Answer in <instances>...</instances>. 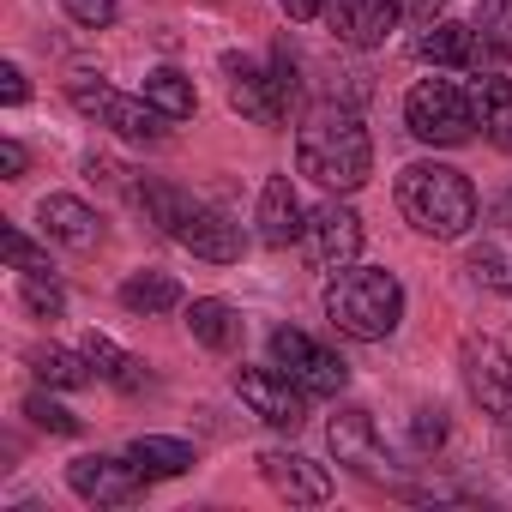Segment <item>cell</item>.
<instances>
[{"label":"cell","mask_w":512,"mask_h":512,"mask_svg":"<svg viewBox=\"0 0 512 512\" xmlns=\"http://www.w3.org/2000/svg\"><path fill=\"white\" fill-rule=\"evenodd\" d=\"M253 223H260V241H266V247H290V241H302L308 211H302L290 175H272V181L260 187V211H253Z\"/></svg>","instance_id":"obj_17"},{"label":"cell","mask_w":512,"mask_h":512,"mask_svg":"<svg viewBox=\"0 0 512 512\" xmlns=\"http://www.w3.org/2000/svg\"><path fill=\"white\" fill-rule=\"evenodd\" d=\"M139 205H145V217L169 241H181L193 253V260H211V266H235L241 260V223H229L217 205L193 199L187 187H175V181H139Z\"/></svg>","instance_id":"obj_2"},{"label":"cell","mask_w":512,"mask_h":512,"mask_svg":"<svg viewBox=\"0 0 512 512\" xmlns=\"http://www.w3.org/2000/svg\"><path fill=\"white\" fill-rule=\"evenodd\" d=\"M320 302H326V320L344 338H356V344H380L404 320V284L386 266H344V272H332Z\"/></svg>","instance_id":"obj_4"},{"label":"cell","mask_w":512,"mask_h":512,"mask_svg":"<svg viewBox=\"0 0 512 512\" xmlns=\"http://www.w3.org/2000/svg\"><path fill=\"white\" fill-rule=\"evenodd\" d=\"M302 241H308V260L320 272H344V266H356V253H362V217L344 199H326V205L308 211Z\"/></svg>","instance_id":"obj_10"},{"label":"cell","mask_w":512,"mask_h":512,"mask_svg":"<svg viewBox=\"0 0 512 512\" xmlns=\"http://www.w3.org/2000/svg\"><path fill=\"white\" fill-rule=\"evenodd\" d=\"M31 374H37L43 386H55V392H73V386H91V380H97L91 356H85V350H61V344H37V350H31Z\"/></svg>","instance_id":"obj_23"},{"label":"cell","mask_w":512,"mask_h":512,"mask_svg":"<svg viewBox=\"0 0 512 512\" xmlns=\"http://www.w3.org/2000/svg\"><path fill=\"white\" fill-rule=\"evenodd\" d=\"M398 7H404L416 25H434V19H440V0H398Z\"/></svg>","instance_id":"obj_37"},{"label":"cell","mask_w":512,"mask_h":512,"mask_svg":"<svg viewBox=\"0 0 512 512\" xmlns=\"http://www.w3.org/2000/svg\"><path fill=\"white\" fill-rule=\"evenodd\" d=\"M272 362L308 392V398H338L344 386H350V368H344V356H332L320 338H308L302 326H278L272 332Z\"/></svg>","instance_id":"obj_6"},{"label":"cell","mask_w":512,"mask_h":512,"mask_svg":"<svg viewBox=\"0 0 512 512\" xmlns=\"http://www.w3.org/2000/svg\"><path fill=\"white\" fill-rule=\"evenodd\" d=\"M404 7L398 0H326V25L344 49H380L398 31Z\"/></svg>","instance_id":"obj_14"},{"label":"cell","mask_w":512,"mask_h":512,"mask_svg":"<svg viewBox=\"0 0 512 512\" xmlns=\"http://www.w3.org/2000/svg\"><path fill=\"white\" fill-rule=\"evenodd\" d=\"M25 416H31L43 434H79V416H73L67 404H55L49 392H31V398H25Z\"/></svg>","instance_id":"obj_28"},{"label":"cell","mask_w":512,"mask_h":512,"mask_svg":"<svg viewBox=\"0 0 512 512\" xmlns=\"http://www.w3.org/2000/svg\"><path fill=\"white\" fill-rule=\"evenodd\" d=\"M470 97H476V121H482V133L494 139V151L512 157V79L482 73V79L470 85Z\"/></svg>","instance_id":"obj_21"},{"label":"cell","mask_w":512,"mask_h":512,"mask_svg":"<svg viewBox=\"0 0 512 512\" xmlns=\"http://www.w3.org/2000/svg\"><path fill=\"white\" fill-rule=\"evenodd\" d=\"M296 163L308 181H320L326 193H356L374 175V139L362 127L356 109L344 103H320L308 109V121L296 127Z\"/></svg>","instance_id":"obj_1"},{"label":"cell","mask_w":512,"mask_h":512,"mask_svg":"<svg viewBox=\"0 0 512 512\" xmlns=\"http://www.w3.org/2000/svg\"><path fill=\"white\" fill-rule=\"evenodd\" d=\"M410 434H416V446H422V452H434V446L446 440V410H440V404H422V410H416V422H410Z\"/></svg>","instance_id":"obj_32"},{"label":"cell","mask_w":512,"mask_h":512,"mask_svg":"<svg viewBox=\"0 0 512 512\" xmlns=\"http://www.w3.org/2000/svg\"><path fill=\"white\" fill-rule=\"evenodd\" d=\"M61 13H67L73 25H85V31H109V25L121 19L115 0H61Z\"/></svg>","instance_id":"obj_30"},{"label":"cell","mask_w":512,"mask_h":512,"mask_svg":"<svg viewBox=\"0 0 512 512\" xmlns=\"http://www.w3.org/2000/svg\"><path fill=\"white\" fill-rule=\"evenodd\" d=\"M19 296H25V308L37 320H61L67 314V290H61V278H49V266L43 272H19Z\"/></svg>","instance_id":"obj_26"},{"label":"cell","mask_w":512,"mask_h":512,"mask_svg":"<svg viewBox=\"0 0 512 512\" xmlns=\"http://www.w3.org/2000/svg\"><path fill=\"white\" fill-rule=\"evenodd\" d=\"M85 356H91V368H97V380H109L115 392H145L151 386V368L139 362V356H127L121 344H109L103 332H85V344H79Z\"/></svg>","instance_id":"obj_20"},{"label":"cell","mask_w":512,"mask_h":512,"mask_svg":"<svg viewBox=\"0 0 512 512\" xmlns=\"http://www.w3.org/2000/svg\"><path fill=\"white\" fill-rule=\"evenodd\" d=\"M398 211L416 235H434V241H458L470 235L476 223V187L464 169L452 163H404L398 169Z\"/></svg>","instance_id":"obj_3"},{"label":"cell","mask_w":512,"mask_h":512,"mask_svg":"<svg viewBox=\"0 0 512 512\" xmlns=\"http://www.w3.org/2000/svg\"><path fill=\"white\" fill-rule=\"evenodd\" d=\"M223 73H229V109H241L253 127H284L290 103H284L272 67H253V61H241V55H223Z\"/></svg>","instance_id":"obj_12"},{"label":"cell","mask_w":512,"mask_h":512,"mask_svg":"<svg viewBox=\"0 0 512 512\" xmlns=\"http://www.w3.org/2000/svg\"><path fill=\"white\" fill-rule=\"evenodd\" d=\"M458 362H464V386H470V398L482 404V416H494V422L512 434V356H506L494 338H470Z\"/></svg>","instance_id":"obj_9"},{"label":"cell","mask_w":512,"mask_h":512,"mask_svg":"<svg viewBox=\"0 0 512 512\" xmlns=\"http://www.w3.org/2000/svg\"><path fill=\"white\" fill-rule=\"evenodd\" d=\"M278 7H284V19H296V25L326 19V0H278Z\"/></svg>","instance_id":"obj_36"},{"label":"cell","mask_w":512,"mask_h":512,"mask_svg":"<svg viewBox=\"0 0 512 512\" xmlns=\"http://www.w3.org/2000/svg\"><path fill=\"white\" fill-rule=\"evenodd\" d=\"M67 488H73L79 500H91V506H127V500L145 494V470H139L127 452H121V458L85 452V458L67 464Z\"/></svg>","instance_id":"obj_8"},{"label":"cell","mask_w":512,"mask_h":512,"mask_svg":"<svg viewBox=\"0 0 512 512\" xmlns=\"http://www.w3.org/2000/svg\"><path fill=\"white\" fill-rule=\"evenodd\" d=\"M25 97H31V85H25V67H13V61H7V67H0V103H7V109H19Z\"/></svg>","instance_id":"obj_34"},{"label":"cell","mask_w":512,"mask_h":512,"mask_svg":"<svg viewBox=\"0 0 512 512\" xmlns=\"http://www.w3.org/2000/svg\"><path fill=\"white\" fill-rule=\"evenodd\" d=\"M127 458L145 470V482H157V476H187V470L199 464V452H193L187 440H169V434H139V440L127 446Z\"/></svg>","instance_id":"obj_22"},{"label":"cell","mask_w":512,"mask_h":512,"mask_svg":"<svg viewBox=\"0 0 512 512\" xmlns=\"http://www.w3.org/2000/svg\"><path fill=\"white\" fill-rule=\"evenodd\" d=\"M488 49L512 61V0H500V13H494V25H488Z\"/></svg>","instance_id":"obj_33"},{"label":"cell","mask_w":512,"mask_h":512,"mask_svg":"<svg viewBox=\"0 0 512 512\" xmlns=\"http://www.w3.org/2000/svg\"><path fill=\"white\" fill-rule=\"evenodd\" d=\"M235 398L260 416L266 428H284V434H296L302 422H308V392L272 362V368H235Z\"/></svg>","instance_id":"obj_7"},{"label":"cell","mask_w":512,"mask_h":512,"mask_svg":"<svg viewBox=\"0 0 512 512\" xmlns=\"http://www.w3.org/2000/svg\"><path fill=\"white\" fill-rule=\"evenodd\" d=\"M109 91H115V85H109L103 73H91V67H73V73H67V97H73V109H79V115H91V121L103 115Z\"/></svg>","instance_id":"obj_27"},{"label":"cell","mask_w":512,"mask_h":512,"mask_svg":"<svg viewBox=\"0 0 512 512\" xmlns=\"http://www.w3.org/2000/svg\"><path fill=\"white\" fill-rule=\"evenodd\" d=\"M260 476L272 482V494H284L290 506H326L332 500V470L302 458V452H284V446H266L260 452Z\"/></svg>","instance_id":"obj_13"},{"label":"cell","mask_w":512,"mask_h":512,"mask_svg":"<svg viewBox=\"0 0 512 512\" xmlns=\"http://www.w3.org/2000/svg\"><path fill=\"white\" fill-rule=\"evenodd\" d=\"M97 127H109V133H121V139H133V145H157V139H163V127H169V115H163L145 91H139V97L109 91V103H103Z\"/></svg>","instance_id":"obj_18"},{"label":"cell","mask_w":512,"mask_h":512,"mask_svg":"<svg viewBox=\"0 0 512 512\" xmlns=\"http://www.w3.org/2000/svg\"><path fill=\"white\" fill-rule=\"evenodd\" d=\"M494 223H500V229H512V187L500 193V205H494Z\"/></svg>","instance_id":"obj_38"},{"label":"cell","mask_w":512,"mask_h":512,"mask_svg":"<svg viewBox=\"0 0 512 512\" xmlns=\"http://www.w3.org/2000/svg\"><path fill=\"white\" fill-rule=\"evenodd\" d=\"M25 163H31V151H25L19 139H0V175L19 181V175H25Z\"/></svg>","instance_id":"obj_35"},{"label":"cell","mask_w":512,"mask_h":512,"mask_svg":"<svg viewBox=\"0 0 512 512\" xmlns=\"http://www.w3.org/2000/svg\"><path fill=\"white\" fill-rule=\"evenodd\" d=\"M37 223H43L49 241L73 247V253H97V247H103V217H97L85 199H73V193H49V199L37 205Z\"/></svg>","instance_id":"obj_15"},{"label":"cell","mask_w":512,"mask_h":512,"mask_svg":"<svg viewBox=\"0 0 512 512\" xmlns=\"http://www.w3.org/2000/svg\"><path fill=\"white\" fill-rule=\"evenodd\" d=\"M121 308L127 314H169V308H181V284L169 278V272H133L127 284H121Z\"/></svg>","instance_id":"obj_24"},{"label":"cell","mask_w":512,"mask_h":512,"mask_svg":"<svg viewBox=\"0 0 512 512\" xmlns=\"http://www.w3.org/2000/svg\"><path fill=\"white\" fill-rule=\"evenodd\" d=\"M506 296H512V290H506Z\"/></svg>","instance_id":"obj_39"},{"label":"cell","mask_w":512,"mask_h":512,"mask_svg":"<svg viewBox=\"0 0 512 512\" xmlns=\"http://www.w3.org/2000/svg\"><path fill=\"white\" fill-rule=\"evenodd\" d=\"M470 278L482 284V290H512V260L500 247H476L470 253Z\"/></svg>","instance_id":"obj_29"},{"label":"cell","mask_w":512,"mask_h":512,"mask_svg":"<svg viewBox=\"0 0 512 512\" xmlns=\"http://www.w3.org/2000/svg\"><path fill=\"white\" fill-rule=\"evenodd\" d=\"M145 97L169 115V121H187L193 109H199V91H193V79L187 73H175V67H157V73H145Z\"/></svg>","instance_id":"obj_25"},{"label":"cell","mask_w":512,"mask_h":512,"mask_svg":"<svg viewBox=\"0 0 512 512\" xmlns=\"http://www.w3.org/2000/svg\"><path fill=\"white\" fill-rule=\"evenodd\" d=\"M416 61H428V67H482L488 61V37L476 25L434 19V25L416 31Z\"/></svg>","instance_id":"obj_16"},{"label":"cell","mask_w":512,"mask_h":512,"mask_svg":"<svg viewBox=\"0 0 512 512\" xmlns=\"http://www.w3.org/2000/svg\"><path fill=\"white\" fill-rule=\"evenodd\" d=\"M404 127L422 145H464L482 121H476V97L458 79H422L404 97Z\"/></svg>","instance_id":"obj_5"},{"label":"cell","mask_w":512,"mask_h":512,"mask_svg":"<svg viewBox=\"0 0 512 512\" xmlns=\"http://www.w3.org/2000/svg\"><path fill=\"white\" fill-rule=\"evenodd\" d=\"M187 332H193V344H205L211 356H229V350L241 344V314H235L223 296H193V302H187Z\"/></svg>","instance_id":"obj_19"},{"label":"cell","mask_w":512,"mask_h":512,"mask_svg":"<svg viewBox=\"0 0 512 512\" xmlns=\"http://www.w3.org/2000/svg\"><path fill=\"white\" fill-rule=\"evenodd\" d=\"M326 440H332V458L344 464V470H356V476H368V482H380L392 464H386V446H380V428H374V416L362 410V404H338V416L326 422Z\"/></svg>","instance_id":"obj_11"},{"label":"cell","mask_w":512,"mask_h":512,"mask_svg":"<svg viewBox=\"0 0 512 512\" xmlns=\"http://www.w3.org/2000/svg\"><path fill=\"white\" fill-rule=\"evenodd\" d=\"M0 241H7V260H13V272H43L49 266V253L31 241V235H19V229H7V235H0Z\"/></svg>","instance_id":"obj_31"}]
</instances>
